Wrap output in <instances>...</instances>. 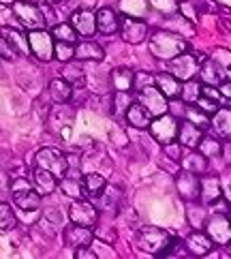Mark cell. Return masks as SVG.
<instances>
[{
  "label": "cell",
  "mask_w": 231,
  "mask_h": 259,
  "mask_svg": "<svg viewBox=\"0 0 231 259\" xmlns=\"http://www.w3.org/2000/svg\"><path fill=\"white\" fill-rule=\"evenodd\" d=\"M150 52L159 60H171L178 54L189 52V41H184V36L171 30H156L150 36Z\"/></svg>",
  "instance_id": "1"
},
{
  "label": "cell",
  "mask_w": 231,
  "mask_h": 259,
  "mask_svg": "<svg viewBox=\"0 0 231 259\" xmlns=\"http://www.w3.org/2000/svg\"><path fill=\"white\" fill-rule=\"evenodd\" d=\"M171 240L173 236L167 229H161V227H142L137 231V246H140V251L156 255V257H161V253L169 246Z\"/></svg>",
  "instance_id": "2"
},
{
  "label": "cell",
  "mask_w": 231,
  "mask_h": 259,
  "mask_svg": "<svg viewBox=\"0 0 231 259\" xmlns=\"http://www.w3.org/2000/svg\"><path fill=\"white\" fill-rule=\"evenodd\" d=\"M11 195H13V201L26 212H34L41 208V195L34 191L32 182L26 178H15L11 182Z\"/></svg>",
  "instance_id": "3"
},
{
  "label": "cell",
  "mask_w": 231,
  "mask_h": 259,
  "mask_svg": "<svg viewBox=\"0 0 231 259\" xmlns=\"http://www.w3.org/2000/svg\"><path fill=\"white\" fill-rule=\"evenodd\" d=\"M203 60H206L203 54H189V52H184V54H178V56L167 60V62H169L171 75H175L180 81H189V79H193L197 75L199 64Z\"/></svg>",
  "instance_id": "4"
},
{
  "label": "cell",
  "mask_w": 231,
  "mask_h": 259,
  "mask_svg": "<svg viewBox=\"0 0 231 259\" xmlns=\"http://www.w3.org/2000/svg\"><path fill=\"white\" fill-rule=\"evenodd\" d=\"M34 167L48 169L60 180L69 169V159L60 150H56V148H43V150H39L34 156Z\"/></svg>",
  "instance_id": "5"
},
{
  "label": "cell",
  "mask_w": 231,
  "mask_h": 259,
  "mask_svg": "<svg viewBox=\"0 0 231 259\" xmlns=\"http://www.w3.org/2000/svg\"><path fill=\"white\" fill-rule=\"evenodd\" d=\"M137 92H140V97H137V103H140L152 118L167 114V109H169V99H165L163 92L156 88L154 84H152V86H146V88L137 90Z\"/></svg>",
  "instance_id": "6"
},
{
  "label": "cell",
  "mask_w": 231,
  "mask_h": 259,
  "mask_svg": "<svg viewBox=\"0 0 231 259\" xmlns=\"http://www.w3.org/2000/svg\"><path fill=\"white\" fill-rule=\"evenodd\" d=\"M13 13L17 15V20H20L28 30H43L45 26H48L45 13L32 3H20V0H15L13 3Z\"/></svg>",
  "instance_id": "7"
},
{
  "label": "cell",
  "mask_w": 231,
  "mask_h": 259,
  "mask_svg": "<svg viewBox=\"0 0 231 259\" xmlns=\"http://www.w3.org/2000/svg\"><path fill=\"white\" fill-rule=\"evenodd\" d=\"M69 219L75 225H84V227H95L99 221V210L92 201L86 199H73L71 208H69Z\"/></svg>",
  "instance_id": "8"
},
{
  "label": "cell",
  "mask_w": 231,
  "mask_h": 259,
  "mask_svg": "<svg viewBox=\"0 0 231 259\" xmlns=\"http://www.w3.org/2000/svg\"><path fill=\"white\" fill-rule=\"evenodd\" d=\"M148 131L152 133V137L159 144H169L173 142L175 137H178V122H175V118L169 116V114H163V116H156L150 126H148Z\"/></svg>",
  "instance_id": "9"
},
{
  "label": "cell",
  "mask_w": 231,
  "mask_h": 259,
  "mask_svg": "<svg viewBox=\"0 0 231 259\" xmlns=\"http://www.w3.org/2000/svg\"><path fill=\"white\" fill-rule=\"evenodd\" d=\"M28 45H30V54H34L39 60L48 62L54 58V36L45 28L43 30H30Z\"/></svg>",
  "instance_id": "10"
},
{
  "label": "cell",
  "mask_w": 231,
  "mask_h": 259,
  "mask_svg": "<svg viewBox=\"0 0 231 259\" xmlns=\"http://www.w3.org/2000/svg\"><path fill=\"white\" fill-rule=\"evenodd\" d=\"M203 227H206V234L210 236L212 242L225 246L231 240V223L225 214H214V212H212V217H208Z\"/></svg>",
  "instance_id": "11"
},
{
  "label": "cell",
  "mask_w": 231,
  "mask_h": 259,
  "mask_svg": "<svg viewBox=\"0 0 231 259\" xmlns=\"http://www.w3.org/2000/svg\"><path fill=\"white\" fill-rule=\"evenodd\" d=\"M120 34H122V39L131 45H140L146 41L148 36V24L144 20H137V17H126L120 22Z\"/></svg>",
  "instance_id": "12"
},
{
  "label": "cell",
  "mask_w": 231,
  "mask_h": 259,
  "mask_svg": "<svg viewBox=\"0 0 231 259\" xmlns=\"http://www.w3.org/2000/svg\"><path fill=\"white\" fill-rule=\"evenodd\" d=\"M175 189L182 201H199V176L182 169L175 178Z\"/></svg>",
  "instance_id": "13"
},
{
  "label": "cell",
  "mask_w": 231,
  "mask_h": 259,
  "mask_svg": "<svg viewBox=\"0 0 231 259\" xmlns=\"http://www.w3.org/2000/svg\"><path fill=\"white\" fill-rule=\"evenodd\" d=\"M64 244H67L69 248H81V246H90L92 242H95V234H92L90 227H84V225H75L71 223L67 229H64Z\"/></svg>",
  "instance_id": "14"
},
{
  "label": "cell",
  "mask_w": 231,
  "mask_h": 259,
  "mask_svg": "<svg viewBox=\"0 0 231 259\" xmlns=\"http://www.w3.org/2000/svg\"><path fill=\"white\" fill-rule=\"evenodd\" d=\"M69 24L75 28L77 34L92 36L97 32V13L90 11V9H77V11H73Z\"/></svg>",
  "instance_id": "15"
},
{
  "label": "cell",
  "mask_w": 231,
  "mask_h": 259,
  "mask_svg": "<svg viewBox=\"0 0 231 259\" xmlns=\"http://www.w3.org/2000/svg\"><path fill=\"white\" fill-rule=\"evenodd\" d=\"M0 39H3L15 54H20V56H28L30 54L28 36H26L22 30L11 28V26H3V28H0Z\"/></svg>",
  "instance_id": "16"
},
{
  "label": "cell",
  "mask_w": 231,
  "mask_h": 259,
  "mask_svg": "<svg viewBox=\"0 0 231 259\" xmlns=\"http://www.w3.org/2000/svg\"><path fill=\"white\" fill-rule=\"evenodd\" d=\"M32 187H34V191L39 193L41 197H45V195H52L54 191L58 189V178L54 176L52 171H48V169H43V167H34V171H32Z\"/></svg>",
  "instance_id": "17"
},
{
  "label": "cell",
  "mask_w": 231,
  "mask_h": 259,
  "mask_svg": "<svg viewBox=\"0 0 231 259\" xmlns=\"http://www.w3.org/2000/svg\"><path fill=\"white\" fill-rule=\"evenodd\" d=\"M210 128H214L220 140L231 142V107H218L210 118Z\"/></svg>",
  "instance_id": "18"
},
{
  "label": "cell",
  "mask_w": 231,
  "mask_h": 259,
  "mask_svg": "<svg viewBox=\"0 0 231 259\" xmlns=\"http://www.w3.org/2000/svg\"><path fill=\"white\" fill-rule=\"evenodd\" d=\"M184 246H187L189 255H193V257H206V255H210L214 242H212L210 236L203 234V231H193V234L187 238Z\"/></svg>",
  "instance_id": "19"
},
{
  "label": "cell",
  "mask_w": 231,
  "mask_h": 259,
  "mask_svg": "<svg viewBox=\"0 0 231 259\" xmlns=\"http://www.w3.org/2000/svg\"><path fill=\"white\" fill-rule=\"evenodd\" d=\"M197 73H199V77H201V81H203L206 86H216V88H218V86L227 79V75L223 73V69H220L212 58L203 60V62L199 64V71H197Z\"/></svg>",
  "instance_id": "20"
},
{
  "label": "cell",
  "mask_w": 231,
  "mask_h": 259,
  "mask_svg": "<svg viewBox=\"0 0 231 259\" xmlns=\"http://www.w3.org/2000/svg\"><path fill=\"white\" fill-rule=\"evenodd\" d=\"M73 58L79 60V62H88V60L90 62H101L105 58V52L95 41H79L75 45V54H73Z\"/></svg>",
  "instance_id": "21"
},
{
  "label": "cell",
  "mask_w": 231,
  "mask_h": 259,
  "mask_svg": "<svg viewBox=\"0 0 231 259\" xmlns=\"http://www.w3.org/2000/svg\"><path fill=\"white\" fill-rule=\"evenodd\" d=\"M97 30L101 34H116L120 30V17L114 9L103 7L97 11Z\"/></svg>",
  "instance_id": "22"
},
{
  "label": "cell",
  "mask_w": 231,
  "mask_h": 259,
  "mask_svg": "<svg viewBox=\"0 0 231 259\" xmlns=\"http://www.w3.org/2000/svg\"><path fill=\"white\" fill-rule=\"evenodd\" d=\"M154 86L163 92L165 99H178L182 90V81L175 75H171V73H159V75H154Z\"/></svg>",
  "instance_id": "23"
},
{
  "label": "cell",
  "mask_w": 231,
  "mask_h": 259,
  "mask_svg": "<svg viewBox=\"0 0 231 259\" xmlns=\"http://www.w3.org/2000/svg\"><path fill=\"white\" fill-rule=\"evenodd\" d=\"M58 187H60V191L64 193V195L71 197V199H81L84 197V187H81L79 174H71L67 169V174L58 180Z\"/></svg>",
  "instance_id": "24"
},
{
  "label": "cell",
  "mask_w": 231,
  "mask_h": 259,
  "mask_svg": "<svg viewBox=\"0 0 231 259\" xmlns=\"http://www.w3.org/2000/svg\"><path fill=\"white\" fill-rule=\"evenodd\" d=\"M48 92H50V99L58 105L69 103V101L73 99V86L69 84V81H64L62 77L52 79L50 86H48Z\"/></svg>",
  "instance_id": "25"
},
{
  "label": "cell",
  "mask_w": 231,
  "mask_h": 259,
  "mask_svg": "<svg viewBox=\"0 0 231 259\" xmlns=\"http://www.w3.org/2000/svg\"><path fill=\"white\" fill-rule=\"evenodd\" d=\"M220 195H223V191H220V182L216 178H212V176L199 178V201L201 203H212Z\"/></svg>",
  "instance_id": "26"
},
{
  "label": "cell",
  "mask_w": 231,
  "mask_h": 259,
  "mask_svg": "<svg viewBox=\"0 0 231 259\" xmlns=\"http://www.w3.org/2000/svg\"><path fill=\"white\" fill-rule=\"evenodd\" d=\"M201 137H203V131H201V128H197L193 122H189V120H184V122L178 126V137H175V140L180 142V146L197 148V144H199Z\"/></svg>",
  "instance_id": "27"
},
{
  "label": "cell",
  "mask_w": 231,
  "mask_h": 259,
  "mask_svg": "<svg viewBox=\"0 0 231 259\" xmlns=\"http://www.w3.org/2000/svg\"><path fill=\"white\" fill-rule=\"evenodd\" d=\"M124 116H126V122L131 126H135V128H140V131L148 128V126H150V122H152V116L148 114L140 103H131V105H128Z\"/></svg>",
  "instance_id": "28"
},
{
  "label": "cell",
  "mask_w": 231,
  "mask_h": 259,
  "mask_svg": "<svg viewBox=\"0 0 231 259\" xmlns=\"http://www.w3.org/2000/svg\"><path fill=\"white\" fill-rule=\"evenodd\" d=\"M81 187H84V195L97 199L101 193H103V189L107 187V182H105V178L101 174L90 171L86 176H81Z\"/></svg>",
  "instance_id": "29"
},
{
  "label": "cell",
  "mask_w": 231,
  "mask_h": 259,
  "mask_svg": "<svg viewBox=\"0 0 231 259\" xmlns=\"http://www.w3.org/2000/svg\"><path fill=\"white\" fill-rule=\"evenodd\" d=\"M62 79L69 81L73 88H84V86H86V73H84V69H81L79 60H75V62L69 60L67 64H64V69H62Z\"/></svg>",
  "instance_id": "30"
},
{
  "label": "cell",
  "mask_w": 231,
  "mask_h": 259,
  "mask_svg": "<svg viewBox=\"0 0 231 259\" xmlns=\"http://www.w3.org/2000/svg\"><path fill=\"white\" fill-rule=\"evenodd\" d=\"M133 79H135V73L128 67H116L112 71V86H114V90H120V92L133 90Z\"/></svg>",
  "instance_id": "31"
},
{
  "label": "cell",
  "mask_w": 231,
  "mask_h": 259,
  "mask_svg": "<svg viewBox=\"0 0 231 259\" xmlns=\"http://www.w3.org/2000/svg\"><path fill=\"white\" fill-rule=\"evenodd\" d=\"M118 7L126 17H137V20H144L150 9L148 0H118Z\"/></svg>",
  "instance_id": "32"
},
{
  "label": "cell",
  "mask_w": 231,
  "mask_h": 259,
  "mask_svg": "<svg viewBox=\"0 0 231 259\" xmlns=\"http://www.w3.org/2000/svg\"><path fill=\"white\" fill-rule=\"evenodd\" d=\"M187 219L195 229H203L208 221V210L197 201H187Z\"/></svg>",
  "instance_id": "33"
},
{
  "label": "cell",
  "mask_w": 231,
  "mask_h": 259,
  "mask_svg": "<svg viewBox=\"0 0 231 259\" xmlns=\"http://www.w3.org/2000/svg\"><path fill=\"white\" fill-rule=\"evenodd\" d=\"M182 169L201 176V174H206V169H208V161H206V156H203L201 152L193 150V152H189V154L182 159Z\"/></svg>",
  "instance_id": "34"
},
{
  "label": "cell",
  "mask_w": 231,
  "mask_h": 259,
  "mask_svg": "<svg viewBox=\"0 0 231 259\" xmlns=\"http://www.w3.org/2000/svg\"><path fill=\"white\" fill-rule=\"evenodd\" d=\"M101 201V206H103L105 210H109L114 214V212L118 210V203L122 201V191H120L118 187H105L103 193L97 197Z\"/></svg>",
  "instance_id": "35"
},
{
  "label": "cell",
  "mask_w": 231,
  "mask_h": 259,
  "mask_svg": "<svg viewBox=\"0 0 231 259\" xmlns=\"http://www.w3.org/2000/svg\"><path fill=\"white\" fill-rule=\"evenodd\" d=\"M184 116H187L189 122H193L197 128H201V131H206V128H210V114H206L201 107H197L195 103H189V107L184 109Z\"/></svg>",
  "instance_id": "36"
},
{
  "label": "cell",
  "mask_w": 231,
  "mask_h": 259,
  "mask_svg": "<svg viewBox=\"0 0 231 259\" xmlns=\"http://www.w3.org/2000/svg\"><path fill=\"white\" fill-rule=\"evenodd\" d=\"M199 152L206 156V159H214V156H220V150H223V144L218 142V137L214 135H206V137H201L199 144Z\"/></svg>",
  "instance_id": "37"
},
{
  "label": "cell",
  "mask_w": 231,
  "mask_h": 259,
  "mask_svg": "<svg viewBox=\"0 0 231 259\" xmlns=\"http://www.w3.org/2000/svg\"><path fill=\"white\" fill-rule=\"evenodd\" d=\"M52 36L56 41H64V43H71V45L77 43V32L71 24H56L52 28Z\"/></svg>",
  "instance_id": "38"
},
{
  "label": "cell",
  "mask_w": 231,
  "mask_h": 259,
  "mask_svg": "<svg viewBox=\"0 0 231 259\" xmlns=\"http://www.w3.org/2000/svg\"><path fill=\"white\" fill-rule=\"evenodd\" d=\"M17 225V217L9 203L0 201V231H11Z\"/></svg>",
  "instance_id": "39"
},
{
  "label": "cell",
  "mask_w": 231,
  "mask_h": 259,
  "mask_svg": "<svg viewBox=\"0 0 231 259\" xmlns=\"http://www.w3.org/2000/svg\"><path fill=\"white\" fill-rule=\"evenodd\" d=\"M201 95V84H197L195 77L189 79V81H182V90H180V97L184 103H195Z\"/></svg>",
  "instance_id": "40"
},
{
  "label": "cell",
  "mask_w": 231,
  "mask_h": 259,
  "mask_svg": "<svg viewBox=\"0 0 231 259\" xmlns=\"http://www.w3.org/2000/svg\"><path fill=\"white\" fill-rule=\"evenodd\" d=\"M131 103H133L131 90H128V92L116 90V95H114V99H112V109H114V114H116V116L126 114V109H128V105H131Z\"/></svg>",
  "instance_id": "41"
},
{
  "label": "cell",
  "mask_w": 231,
  "mask_h": 259,
  "mask_svg": "<svg viewBox=\"0 0 231 259\" xmlns=\"http://www.w3.org/2000/svg\"><path fill=\"white\" fill-rule=\"evenodd\" d=\"M212 60H214L220 69H223V73L227 75V79L231 77V52L225 50V48H216L214 52H212Z\"/></svg>",
  "instance_id": "42"
},
{
  "label": "cell",
  "mask_w": 231,
  "mask_h": 259,
  "mask_svg": "<svg viewBox=\"0 0 231 259\" xmlns=\"http://www.w3.org/2000/svg\"><path fill=\"white\" fill-rule=\"evenodd\" d=\"M75 54V45L71 43H64V41H56L54 43V56H56L60 62H69Z\"/></svg>",
  "instance_id": "43"
},
{
  "label": "cell",
  "mask_w": 231,
  "mask_h": 259,
  "mask_svg": "<svg viewBox=\"0 0 231 259\" xmlns=\"http://www.w3.org/2000/svg\"><path fill=\"white\" fill-rule=\"evenodd\" d=\"M148 5L163 15H171L178 11V0H148Z\"/></svg>",
  "instance_id": "44"
},
{
  "label": "cell",
  "mask_w": 231,
  "mask_h": 259,
  "mask_svg": "<svg viewBox=\"0 0 231 259\" xmlns=\"http://www.w3.org/2000/svg\"><path fill=\"white\" fill-rule=\"evenodd\" d=\"M195 105L197 107H201L203 109V112H206V114H214L216 112V109H218V101H214V99H210V97H203V95H199V99L195 101Z\"/></svg>",
  "instance_id": "45"
},
{
  "label": "cell",
  "mask_w": 231,
  "mask_h": 259,
  "mask_svg": "<svg viewBox=\"0 0 231 259\" xmlns=\"http://www.w3.org/2000/svg\"><path fill=\"white\" fill-rule=\"evenodd\" d=\"M152 84H154V75H148V73H135V79H133L135 90H142V88L152 86Z\"/></svg>",
  "instance_id": "46"
},
{
  "label": "cell",
  "mask_w": 231,
  "mask_h": 259,
  "mask_svg": "<svg viewBox=\"0 0 231 259\" xmlns=\"http://www.w3.org/2000/svg\"><path fill=\"white\" fill-rule=\"evenodd\" d=\"M163 150H165V154L169 156V159H173V161H180V142H169V144H165L163 146Z\"/></svg>",
  "instance_id": "47"
},
{
  "label": "cell",
  "mask_w": 231,
  "mask_h": 259,
  "mask_svg": "<svg viewBox=\"0 0 231 259\" xmlns=\"http://www.w3.org/2000/svg\"><path fill=\"white\" fill-rule=\"evenodd\" d=\"M201 95H203V97L214 99V101H220V97H223V95H220V90H218L216 86H206V84L201 86Z\"/></svg>",
  "instance_id": "48"
},
{
  "label": "cell",
  "mask_w": 231,
  "mask_h": 259,
  "mask_svg": "<svg viewBox=\"0 0 231 259\" xmlns=\"http://www.w3.org/2000/svg\"><path fill=\"white\" fill-rule=\"evenodd\" d=\"M75 257L77 259H97L99 255L92 251L90 246H81V248H75Z\"/></svg>",
  "instance_id": "49"
},
{
  "label": "cell",
  "mask_w": 231,
  "mask_h": 259,
  "mask_svg": "<svg viewBox=\"0 0 231 259\" xmlns=\"http://www.w3.org/2000/svg\"><path fill=\"white\" fill-rule=\"evenodd\" d=\"M178 9H180V11H182L184 15L189 17V20H197V11H193V5H191V3H187V0H184V3H180V5H178Z\"/></svg>",
  "instance_id": "50"
},
{
  "label": "cell",
  "mask_w": 231,
  "mask_h": 259,
  "mask_svg": "<svg viewBox=\"0 0 231 259\" xmlns=\"http://www.w3.org/2000/svg\"><path fill=\"white\" fill-rule=\"evenodd\" d=\"M218 90H220V95H223L225 99H231V77H229V79H225L223 84L218 86Z\"/></svg>",
  "instance_id": "51"
},
{
  "label": "cell",
  "mask_w": 231,
  "mask_h": 259,
  "mask_svg": "<svg viewBox=\"0 0 231 259\" xmlns=\"http://www.w3.org/2000/svg\"><path fill=\"white\" fill-rule=\"evenodd\" d=\"M220 156L231 165V142H227L225 146H223V150H220Z\"/></svg>",
  "instance_id": "52"
},
{
  "label": "cell",
  "mask_w": 231,
  "mask_h": 259,
  "mask_svg": "<svg viewBox=\"0 0 231 259\" xmlns=\"http://www.w3.org/2000/svg\"><path fill=\"white\" fill-rule=\"evenodd\" d=\"M225 199H227V203H229V206H231V182L227 184V187H225V195H223Z\"/></svg>",
  "instance_id": "53"
},
{
  "label": "cell",
  "mask_w": 231,
  "mask_h": 259,
  "mask_svg": "<svg viewBox=\"0 0 231 259\" xmlns=\"http://www.w3.org/2000/svg\"><path fill=\"white\" fill-rule=\"evenodd\" d=\"M13 3H15V0H0V5H3V7L5 5H13Z\"/></svg>",
  "instance_id": "54"
},
{
  "label": "cell",
  "mask_w": 231,
  "mask_h": 259,
  "mask_svg": "<svg viewBox=\"0 0 231 259\" xmlns=\"http://www.w3.org/2000/svg\"><path fill=\"white\" fill-rule=\"evenodd\" d=\"M45 3H50V5H56V3H62V0H45Z\"/></svg>",
  "instance_id": "55"
},
{
  "label": "cell",
  "mask_w": 231,
  "mask_h": 259,
  "mask_svg": "<svg viewBox=\"0 0 231 259\" xmlns=\"http://www.w3.org/2000/svg\"><path fill=\"white\" fill-rule=\"evenodd\" d=\"M225 246H227V248H229V251H231V240H229V242H227V244H225Z\"/></svg>",
  "instance_id": "56"
},
{
  "label": "cell",
  "mask_w": 231,
  "mask_h": 259,
  "mask_svg": "<svg viewBox=\"0 0 231 259\" xmlns=\"http://www.w3.org/2000/svg\"><path fill=\"white\" fill-rule=\"evenodd\" d=\"M229 223H231V212H229Z\"/></svg>",
  "instance_id": "57"
}]
</instances>
